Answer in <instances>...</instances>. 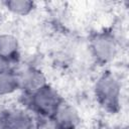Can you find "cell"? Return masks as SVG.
I'll use <instances>...</instances> for the list:
<instances>
[{
  "label": "cell",
  "mask_w": 129,
  "mask_h": 129,
  "mask_svg": "<svg viewBox=\"0 0 129 129\" xmlns=\"http://www.w3.org/2000/svg\"><path fill=\"white\" fill-rule=\"evenodd\" d=\"M95 97L99 105L110 113H117L121 105V84L111 72H104L94 87Z\"/></svg>",
  "instance_id": "1"
},
{
  "label": "cell",
  "mask_w": 129,
  "mask_h": 129,
  "mask_svg": "<svg viewBox=\"0 0 129 129\" xmlns=\"http://www.w3.org/2000/svg\"><path fill=\"white\" fill-rule=\"evenodd\" d=\"M25 95L27 107L38 117H51L62 102L58 93L47 84L38 90Z\"/></svg>",
  "instance_id": "2"
},
{
  "label": "cell",
  "mask_w": 129,
  "mask_h": 129,
  "mask_svg": "<svg viewBox=\"0 0 129 129\" xmlns=\"http://www.w3.org/2000/svg\"><path fill=\"white\" fill-rule=\"evenodd\" d=\"M90 49L92 55L98 62L107 63L111 61L117 54V40L111 32H97L90 40Z\"/></svg>",
  "instance_id": "3"
},
{
  "label": "cell",
  "mask_w": 129,
  "mask_h": 129,
  "mask_svg": "<svg viewBox=\"0 0 129 129\" xmlns=\"http://www.w3.org/2000/svg\"><path fill=\"white\" fill-rule=\"evenodd\" d=\"M0 129H35V120L25 110L7 109L0 113Z\"/></svg>",
  "instance_id": "4"
},
{
  "label": "cell",
  "mask_w": 129,
  "mask_h": 129,
  "mask_svg": "<svg viewBox=\"0 0 129 129\" xmlns=\"http://www.w3.org/2000/svg\"><path fill=\"white\" fill-rule=\"evenodd\" d=\"M50 118L57 129H77L81 122L77 109L63 100Z\"/></svg>",
  "instance_id": "5"
},
{
  "label": "cell",
  "mask_w": 129,
  "mask_h": 129,
  "mask_svg": "<svg viewBox=\"0 0 129 129\" xmlns=\"http://www.w3.org/2000/svg\"><path fill=\"white\" fill-rule=\"evenodd\" d=\"M17 76L19 80V87L25 92V94H30L46 85L43 74L35 68H25L17 73Z\"/></svg>",
  "instance_id": "6"
},
{
  "label": "cell",
  "mask_w": 129,
  "mask_h": 129,
  "mask_svg": "<svg viewBox=\"0 0 129 129\" xmlns=\"http://www.w3.org/2000/svg\"><path fill=\"white\" fill-rule=\"evenodd\" d=\"M19 54L18 39L8 33L0 34V57L12 62L16 60Z\"/></svg>",
  "instance_id": "7"
},
{
  "label": "cell",
  "mask_w": 129,
  "mask_h": 129,
  "mask_svg": "<svg viewBox=\"0 0 129 129\" xmlns=\"http://www.w3.org/2000/svg\"><path fill=\"white\" fill-rule=\"evenodd\" d=\"M19 89V80L16 72L12 69L0 72V97L11 95Z\"/></svg>",
  "instance_id": "8"
},
{
  "label": "cell",
  "mask_w": 129,
  "mask_h": 129,
  "mask_svg": "<svg viewBox=\"0 0 129 129\" xmlns=\"http://www.w3.org/2000/svg\"><path fill=\"white\" fill-rule=\"evenodd\" d=\"M3 4L9 12L19 16H26L35 8V3L29 0H9L3 2Z\"/></svg>",
  "instance_id": "9"
},
{
  "label": "cell",
  "mask_w": 129,
  "mask_h": 129,
  "mask_svg": "<svg viewBox=\"0 0 129 129\" xmlns=\"http://www.w3.org/2000/svg\"><path fill=\"white\" fill-rule=\"evenodd\" d=\"M35 129H57L50 117H38L35 121Z\"/></svg>",
  "instance_id": "10"
},
{
  "label": "cell",
  "mask_w": 129,
  "mask_h": 129,
  "mask_svg": "<svg viewBox=\"0 0 129 129\" xmlns=\"http://www.w3.org/2000/svg\"><path fill=\"white\" fill-rule=\"evenodd\" d=\"M10 63L11 62H9L8 60L0 57V72H3V71H6V70L11 69L10 68Z\"/></svg>",
  "instance_id": "11"
},
{
  "label": "cell",
  "mask_w": 129,
  "mask_h": 129,
  "mask_svg": "<svg viewBox=\"0 0 129 129\" xmlns=\"http://www.w3.org/2000/svg\"><path fill=\"white\" fill-rule=\"evenodd\" d=\"M120 129H128V126H123V127H121Z\"/></svg>",
  "instance_id": "12"
}]
</instances>
